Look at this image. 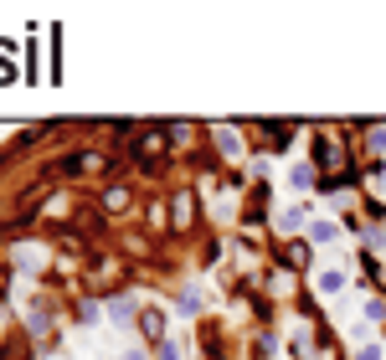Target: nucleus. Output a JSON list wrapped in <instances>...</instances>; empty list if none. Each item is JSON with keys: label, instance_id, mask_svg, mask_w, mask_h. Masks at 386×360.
<instances>
[{"label": "nucleus", "instance_id": "obj_1", "mask_svg": "<svg viewBox=\"0 0 386 360\" xmlns=\"http://www.w3.org/2000/svg\"><path fill=\"white\" fill-rule=\"evenodd\" d=\"M211 139H217V150H222L227 160H242V134L232 129V124H217V129H211Z\"/></svg>", "mask_w": 386, "mask_h": 360}, {"label": "nucleus", "instance_id": "obj_2", "mask_svg": "<svg viewBox=\"0 0 386 360\" xmlns=\"http://www.w3.org/2000/svg\"><path fill=\"white\" fill-rule=\"evenodd\" d=\"M319 293H325V299H340V293H345V273H340V268H325V273H319V283H314Z\"/></svg>", "mask_w": 386, "mask_h": 360}, {"label": "nucleus", "instance_id": "obj_3", "mask_svg": "<svg viewBox=\"0 0 386 360\" xmlns=\"http://www.w3.org/2000/svg\"><path fill=\"white\" fill-rule=\"evenodd\" d=\"M165 144H170V134H160V129H149V134L139 139V155H144V160H160V155H165Z\"/></svg>", "mask_w": 386, "mask_h": 360}, {"label": "nucleus", "instance_id": "obj_4", "mask_svg": "<svg viewBox=\"0 0 386 360\" xmlns=\"http://www.w3.org/2000/svg\"><path fill=\"white\" fill-rule=\"evenodd\" d=\"M304 222H309V211H304V206H284V211H278V227H284V231H299Z\"/></svg>", "mask_w": 386, "mask_h": 360}, {"label": "nucleus", "instance_id": "obj_5", "mask_svg": "<svg viewBox=\"0 0 386 360\" xmlns=\"http://www.w3.org/2000/svg\"><path fill=\"white\" fill-rule=\"evenodd\" d=\"M144 334H149V340H165V314L160 309H144V324H139Z\"/></svg>", "mask_w": 386, "mask_h": 360}, {"label": "nucleus", "instance_id": "obj_6", "mask_svg": "<svg viewBox=\"0 0 386 360\" xmlns=\"http://www.w3.org/2000/svg\"><path fill=\"white\" fill-rule=\"evenodd\" d=\"M335 237H340L335 222H314V227H309V242H335Z\"/></svg>", "mask_w": 386, "mask_h": 360}, {"label": "nucleus", "instance_id": "obj_7", "mask_svg": "<svg viewBox=\"0 0 386 360\" xmlns=\"http://www.w3.org/2000/svg\"><path fill=\"white\" fill-rule=\"evenodd\" d=\"M109 314H114L119 324H124V320H134V299H129V293H119V299L109 304Z\"/></svg>", "mask_w": 386, "mask_h": 360}, {"label": "nucleus", "instance_id": "obj_8", "mask_svg": "<svg viewBox=\"0 0 386 360\" xmlns=\"http://www.w3.org/2000/svg\"><path fill=\"white\" fill-rule=\"evenodd\" d=\"M314 160H319V165H335V144H330V134L314 139Z\"/></svg>", "mask_w": 386, "mask_h": 360}, {"label": "nucleus", "instance_id": "obj_9", "mask_svg": "<svg viewBox=\"0 0 386 360\" xmlns=\"http://www.w3.org/2000/svg\"><path fill=\"white\" fill-rule=\"evenodd\" d=\"M124 206H129V190H124V185H114L109 196H103V211H124Z\"/></svg>", "mask_w": 386, "mask_h": 360}, {"label": "nucleus", "instance_id": "obj_10", "mask_svg": "<svg viewBox=\"0 0 386 360\" xmlns=\"http://www.w3.org/2000/svg\"><path fill=\"white\" fill-rule=\"evenodd\" d=\"M170 217H176V227H191V196H176V206H170Z\"/></svg>", "mask_w": 386, "mask_h": 360}, {"label": "nucleus", "instance_id": "obj_11", "mask_svg": "<svg viewBox=\"0 0 386 360\" xmlns=\"http://www.w3.org/2000/svg\"><path fill=\"white\" fill-rule=\"evenodd\" d=\"M366 320H371V324H386V304H381V299H366Z\"/></svg>", "mask_w": 386, "mask_h": 360}, {"label": "nucleus", "instance_id": "obj_12", "mask_svg": "<svg viewBox=\"0 0 386 360\" xmlns=\"http://www.w3.org/2000/svg\"><path fill=\"white\" fill-rule=\"evenodd\" d=\"M289 180H294V185H314V170H309V165H294Z\"/></svg>", "mask_w": 386, "mask_h": 360}, {"label": "nucleus", "instance_id": "obj_13", "mask_svg": "<svg viewBox=\"0 0 386 360\" xmlns=\"http://www.w3.org/2000/svg\"><path fill=\"white\" fill-rule=\"evenodd\" d=\"M284 258H289L294 268H304V258H309V247H304V242H299V247H284Z\"/></svg>", "mask_w": 386, "mask_h": 360}, {"label": "nucleus", "instance_id": "obj_14", "mask_svg": "<svg viewBox=\"0 0 386 360\" xmlns=\"http://www.w3.org/2000/svg\"><path fill=\"white\" fill-rule=\"evenodd\" d=\"M366 139H371V150H386V129H371Z\"/></svg>", "mask_w": 386, "mask_h": 360}, {"label": "nucleus", "instance_id": "obj_15", "mask_svg": "<svg viewBox=\"0 0 386 360\" xmlns=\"http://www.w3.org/2000/svg\"><path fill=\"white\" fill-rule=\"evenodd\" d=\"M160 360H181V345H170V340H165V345H160Z\"/></svg>", "mask_w": 386, "mask_h": 360}, {"label": "nucleus", "instance_id": "obj_16", "mask_svg": "<svg viewBox=\"0 0 386 360\" xmlns=\"http://www.w3.org/2000/svg\"><path fill=\"white\" fill-rule=\"evenodd\" d=\"M360 360H381V345H366V350H360Z\"/></svg>", "mask_w": 386, "mask_h": 360}, {"label": "nucleus", "instance_id": "obj_17", "mask_svg": "<svg viewBox=\"0 0 386 360\" xmlns=\"http://www.w3.org/2000/svg\"><path fill=\"white\" fill-rule=\"evenodd\" d=\"M119 360H144V355H139V350H124V355H119Z\"/></svg>", "mask_w": 386, "mask_h": 360}]
</instances>
